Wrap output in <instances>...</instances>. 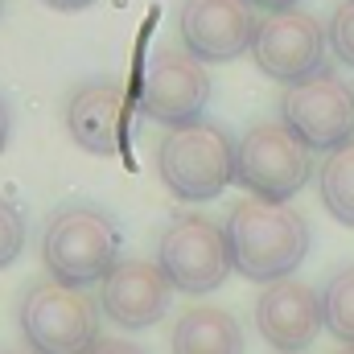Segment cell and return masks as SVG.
I'll list each match as a JSON object with an SVG mask.
<instances>
[{
  "label": "cell",
  "mask_w": 354,
  "mask_h": 354,
  "mask_svg": "<svg viewBox=\"0 0 354 354\" xmlns=\"http://www.w3.org/2000/svg\"><path fill=\"white\" fill-rule=\"evenodd\" d=\"M223 231H227L235 272L256 280V284L288 280L305 264L309 243H313L301 210H292L288 202H264V198L235 202Z\"/></svg>",
  "instance_id": "1"
},
{
  "label": "cell",
  "mask_w": 354,
  "mask_h": 354,
  "mask_svg": "<svg viewBox=\"0 0 354 354\" xmlns=\"http://www.w3.org/2000/svg\"><path fill=\"white\" fill-rule=\"evenodd\" d=\"M120 243L124 235L107 210L91 202H66L50 214L41 231V264L50 272V280L87 288L120 264Z\"/></svg>",
  "instance_id": "2"
},
{
  "label": "cell",
  "mask_w": 354,
  "mask_h": 354,
  "mask_svg": "<svg viewBox=\"0 0 354 354\" xmlns=\"http://www.w3.org/2000/svg\"><path fill=\"white\" fill-rule=\"evenodd\" d=\"M157 174L181 202H210L235 181V140L214 120L169 128L157 149Z\"/></svg>",
  "instance_id": "3"
},
{
  "label": "cell",
  "mask_w": 354,
  "mask_h": 354,
  "mask_svg": "<svg viewBox=\"0 0 354 354\" xmlns=\"http://www.w3.org/2000/svg\"><path fill=\"white\" fill-rule=\"evenodd\" d=\"M17 326L33 354H87L99 338V309L83 288L41 280L25 288Z\"/></svg>",
  "instance_id": "4"
},
{
  "label": "cell",
  "mask_w": 354,
  "mask_h": 354,
  "mask_svg": "<svg viewBox=\"0 0 354 354\" xmlns=\"http://www.w3.org/2000/svg\"><path fill=\"white\" fill-rule=\"evenodd\" d=\"M313 177V153L284 124H252L235 145V181L264 202L297 198Z\"/></svg>",
  "instance_id": "5"
},
{
  "label": "cell",
  "mask_w": 354,
  "mask_h": 354,
  "mask_svg": "<svg viewBox=\"0 0 354 354\" xmlns=\"http://www.w3.org/2000/svg\"><path fill=\"white\" fill-rule=\"evenodd\" d=\"M280 124L309 153H334L354 140V87L338 71L322 66L280 95Z\"/></svg>",
  "instance_id": "6"
},
{
  "label": "cell",
  "mask_w": 354,
  "mask_h": 354,
  "mask_svg": "<svg viewBox=\"0 0 354 354\" xmlns=\"http://www.w3.org/2000/svg\"><path fill=\"white\" fill-rule=\"evenodd\" d=\"M157 264L177 292L189 297L223 288L227 276L235 272L227 231L206 214H177L157 239Z\"/></svg>",
  "instance_id": "7"
},
{
  "label": "cell",
  "mask_w": 354,
  "mask_h": 354,
  "mask_svg": "<svg viewBox=\"0 0 354 354\" xmlns=\"http://www.w3.org/2000/svg\"><path fill=\"white\" fill-rule=\"evenodd\" d=\"M206 103H210V75L194 54L165 50V46L149 54L136 87V107L145 120L181 128L189 120H202Z\"/></svg>",
  "instance_id": "8"
},
{
  "label": "cell",
  "mask_w": 354,
  "mask_h": 354,
  "mask_svg": "<svg viewBox=\"0 0 354 354\" xmlns=\"http://www.w3.org/2000/svg\"><path fill=\"white\" fill-rule=\"evenodd\" d=\"M326 41L330 37L313 12L284 8V12H268L256 25L252 58L268 79L292 87V83H301L326 66Z\"/></svg>",
  "instance_id": "9"
},
{
  "label": "cell",
  "mask_w": 354,
  "mask_h": 354,
  "mask_svg": "<svg viewBox=\"0 0 354 354\" xmlns=\"http://www.w3.org/2000/svg\"><path fill=\"white\" fill-rule=\"evenodd\" d=\"M256 8L252 0H185L177 12L181 46L198 62H231L252 50L256 37Z\"/></svg>",
  "instance_id": "10"
},
{
  "label": "cell",
  "mask_w": 354,
  "mask_h": 354,
  "mask_svg": "<svg viewBox=\"0 0 354 354\" xmlns=\"http://www.w3.org/2000/svg\"><path fill=\"white\" fill-rule=\"evenodd\" d=\"M174 284L157 260H120L99 280V313L124 330H149L165 317Z\"/></svg>",
  "instance_id": "11"
},
{
  "label": "cell",
  "mask_w": 354,
  "mask_h": 354,
  "mask_svg": "<svg viewBox=\"0 0 354 354\" xmlns=\"http://www.w3.org/2000/svg\"><path fill=\"white\" fill-rule=\"evenodd\" d=\"M66 132L95 157H120L128 145V91L115 79H87L66 99Z\"/></svg>",
  "instance_id": "12"
},
{
  "label": "cell",
  "mask_w": 354,
  "mask_h": 354,
  "mask_svg": "<svg viewBox=\"0 0 354 354\" xmlns=\"http://www.w3.org/2000/svg\"><path fill=\"white\" fill-rule=\"evenodd\" d=\"M256 330L280 354H301L326 330L322 322V292L301 280H272L256 301Z\"/></svg>",
  "instance_id": "13"
},
{
  "label": "cell",
  "mask_w": 354,
  "mask_h": 354,
  "mask_svg": "<svg viewBox=\"0 0 354 354\" xmlns=\"http://www.w3.org/2000/svg\"><path fill=\"white\" fill-rule=\"evenodd\" d=\"M169 346L174 354H243V330L227 309L194 305L177 317Z\"/></svg>",
  "instance_id": "14"
},
{
  "label": "cell",
  "mask_w": 354,
  "mask_h": 354,
  "mask_svg": "<svg viewBox=\"0 0 354 354\" xmlns=\"http://www.w3.org/2000/svg\"><path fill=\"white\" fill-rule=\"evenodd\" d=\"M317 189H322V206L342 223L354 227V140L342 149H334L317 174Z\"/></svg>",
  "instance_id": "15"
},
{
  "label": "cell",
  "mask_w": 354,
  "mask_h": 354,
  "mask_svg": "<svg viewBox=\"0 0 354 354\" xmlns=\"http://www.w3.org/2000/svg\"><path fill=\"white\" fill-rule=\"evenodd\" d=\"M322 322L342 346H354V264L338 268L326 280V288H322Z\"/></svg>",
  "instance_id": "16"
},
{
  "label": "cell",
  "mask_w": 354,
  "mask_h": 354,
  "mask_svg": "<svg viewBox=\"0 0 354 354\" xmlns=\"http://www.w3.org/2000/svg\"><path fill=\"white\" fill-rule=\"evenodd\" d=\"M21 252H25V214L8 198H0V268H8Z\"/></svg>",
  "instance_id": "17"
},
{
  "label": "cell",
  "mask_w": 354,
  "mask_h": 354,
  "mask_svg": "<svg viewBox=\"0 0 354 354\" xmlns=\"http://www.w3.org/2000/svg\"><path fill=\"white\" fill-rule=\"evenodd\" d=\"M326 37H330V50L338 54V62L354 71V0H342V4L334 8Z\"/></svg>",
  "instance_id": "18"
},
{
  "label": "cell",
  "mask_w": 354,
  "mask_h": 354,
  "mask_svg": "<svg viewBox=\"0 0 354 354\" xmlns=\"http://www.w3.org/2000/svg\"><path fill=\"white\" fill-rule=\"evenodd\" d=\"M87 354H145L136 342H128V338H95V346H91Z\"/></svg>",
  "instance_id": "19"
},
{
  "label": "cell",
  "mask_w": 354,
  "mask_h": 354,
  "mask_svg": "<svg viewBox=\"0 0 354 354\" xmlns=\"http://www.w3.org/2000/svg\"><path fill=\"white\" fill-rule=\"evenodd\" d=\"M8 132H12V111H8V103L0 99V153H4V145H8Z\"/></svg>",
  "instance_id": "20"
},
{
  "label": "cell",
  "mask_w": 354,
  "mask_h": 354,
  "mask_svg": "<svg viewBox=\"0 0 354 354\" xmlns=\"http://www.w3.org/2000/svg\"><path fill=\"white\" fill-rule=\"evenodd\" d=\"M252 8H268V12H284V8H297V0H252Z\"/></svg>",
  "instance_id": "21"
},
{
  "label": "cell",
  "mask_w": 354,
  "mask_h": 354,
  "mask_svg": "<svg viewBox=\"0 0 354 354\" xmlns=\"http://www.w3.org/2000/svg\"><path fill=\"white\" fill-rule=\"evenodd\" d=\"M50 8H62V12H75V8H87V4H95V0H46Z\"/></svg>",
  "instance_id": "22"
},
{
  "label": "cell",
  "mask_w": 354,
  "mask_h": 354,
  "mask_svg": "<svg viewBox=\"0 0 354 354\" xmlns=\"http://www.w3.org/2000/svg\"><path fill=\"white\" fill-rule=\"evenodd\" d=\"M0 354H33V351H0Z\"/></svg>",
  "instance_id": "23"
},
{
  "label": "cell",
  "mask_w": 354,
  "mask_h": 354,
  "mask_svg": "<svg viewBox=\"0 0 354 354\" xmlns=\"http://www.w3.org/2000/svg\"><path fill=\"white\" fill-rule=\"evenodd\" d=\"M338 354H354V346H346V351H338Z\"/></svg>",
  "instance_id": "24"
},
{
  "label": "cell",
  "mask_w": 354,
  "mask_h": 354,
  "mask_svg": "<svg viewBox=\"0 0 354 354\" xmlns=\"http://www.w3.org/2000/svg\"><path fill=\"white\" fill-rule=\"evenodd\" d=\"M0 12H4V0H0Z\"/></svg>",
  "instance_id": "25"
}]
</instances>
